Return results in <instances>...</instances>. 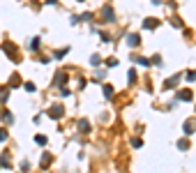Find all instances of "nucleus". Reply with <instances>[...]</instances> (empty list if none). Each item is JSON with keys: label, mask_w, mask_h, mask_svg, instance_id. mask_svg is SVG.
<instances>
[{"label": "nucleus", "mask_w": 196, "mask_h": 173, "mask_svg": "<svg viewBox=\"0 0 196 173\" xmlns=\"http://www.w3.org/2000/svg\"><path fill=\"white\" fill-rule=\"evenodd\" d=\"M35 141H37L39 146H44V143H46V136H44V134H37V136H35Z\"/></svg>", "instance_id": "13"}, {"label": "nucleus", "mask_w": 196, "mask_h": 173, "mask_svg": "<svg viewBox=\"0 0 196 173\" xmlns=\"http://www.w3.org/2000/svg\"><path fill=\"white\" fill-rule=\"evenodd\" d=\"M106 65H109V67H115L118 60H115V58H109V60H106Z\"/></svg>", "instance_id": "18"}, {"label": "nucleus", "mask_w": 196, "mask_h": 173, "mask_svg": "<svg viewBox=\"0 0 196 173\" xmlns=\"http://www.w3.org/2000/svg\"><path fill=\"white\" fill-rule=\"evenodd\" d=\"M5 122H7V125H12V122H14V118H12V113H5Z\"/></svg>", "instance_id": "17"}, {"label": "nucleus", "mask_w": 196, "mask_h": 173, "mask_svg": "<svg viewBox=\"0 0 196 173\" xmlns=\"http://www.w3.org/2000/svg\"><path fill=\"white\" fill-rule=\"evenodd\" d=\"M0 141H7V129H0Z\"/></svg>", "instance_id": "20"}, {"label": "nucleus", "mask_w": 196, "mask_h": 173, "mask_svg": "<svg viewBox=\"0 0 196 173\" xmlns=\"http://www.w3.org/2000/svg\"><path fill=\"white\" fill-rule=\"evenodd\" d=\"M26 90H28V92H35L37 88H35V83H26Z\"/></svg>", "instance_id": "16"}, {"label": "nucleus", "mask_w": 196, "mask_h": 173, "mask_svg": "<svg viewBox=\"0 0 196 173\" xmlns=\"http://www.w3.org/2000/svg\"><path fill=\"white\" fill-rule=\"evenodd\" d=\"M187 79H189V81H196V72H189V74H187Z\"/></svg>", "instance_id": "22"}, {"label": "nucleus", "mask_w": 196, "mask_h": 173, "mask_svg": "<svg viewBox=\"0 0 196 173\" xmlns=\"http://www.w3.org/2000/svg\"><path fill=\"white\" fill-rule=\"evenodd\" d=\"M178 99H182V102H189V99H192V90H182L180 95H178Z\"/></svg>", "instance_id": "5"}, {"label": "nucleus", "mask_w": 196, "mask_h": 173, "mask_svg": "<svg viewBox=\"0 0 196 173\" xmlns=\"http://www.w3.org/2000/svg\"><path fill=\"white\" fill-rule=\"evenodd\" d=\"M19 83H21V76H19V74H14V76H12V83H9V86L14 88V86H19Z\"/></svg>", "instance_id": "11"}, {"label": "nucleus", "mask_w": 196, "mask_h": 173, "mask_svg": "<svg viewBox=\"0 0 196 173\" xmlns=\"http://www.w3.org/2000/svg\"><path fill=\"white\" fill-rule=\"evenodd\" d=\"M178 148H180V150H187V148H189V141H187V139H180V141H178Z\"/></svg>", "instance_id": "9"}, {"label": "nucleus", "mask_w": 196, "mask_h": 173, "mask_svg": "<svg viewBox=\"0 0 196 173\" xmlns=\"http://www.w3.org/2000/svg\"><path fill=\"white\" fill-rule=\"evenodd\" d=\"M102 16H104V19H109V21H113V9H111V7H104Z\"/></svg>", "instance_id": "6"}, {"label": "nucleus", "mask_w": 196, "mask_h": 173, "mask_svg": "<svg viewBox=\"0 0 196 173\" xmlns=\"http://www.w3.org/2000/svg\"><path fill=\"white\" fill-rule=\"evenodd\" d=\"M65 79H67V74H65V72H60V74L56 76V81H53V83H56V86H62V83H65Z\"/></svg>", "instance_id": "7"}, {"label": "nucleus", "mask_w": 196, "mask_h": 173, "mask_svg": "<svg viewBox=\"0 0 196 173\" xmlns=\"http://www.w3.org/2000/svg\"><path fill=\"white\" fill-rule=\"evenodd\" d=\"M58 2V0H46V5H56Z\"/></svg>", "instance_id": "23"}, {"label": "nucleus", "mask_w": 196, "mask_h": 173, "mask_svg": "<svg viewBox=\"0 0 196 173\" xmlns=\"http://www.w3.org/2000/svg\"><path fill=\"white\" fill-rule=\"evenodd\" d=\"M90 65H95V67H97V65H99V56H92V58H90Z\"/></svg>", "instance_id": "19"}, {"label": "nucleus", "mask_w": 196, "mask_h": 173, "mask_svg": "<svg viewBox=\"0 0 196 173\" xmlns=\"http://www.w3.org/2000/svg\"><path fill=\"white\" fill-rule=\"evenodd\" d=\"M132 146L134 148H141V139H132Z\"/></svg>", "instance_id": "21"}, {"label": "nucleus", "mask_w": 196, "mask_h": 173, "mask_svg": "<svg viewBox=\"0 0 196 173\" xmlns=\"http://www.w3.org/2000/svg\"><path fill=\"white\" fill-rule=\"evenodd\" d=\"M136 62H139L141 67H148V65H150V60H148V58H136Z\"/></svg>", "instance_id": "12"}, {"label": "nucleus", "mask_w": 196, "mask_h": 173, "mask_svg": "<svg viewBox=\"0 0 196 173\" xmlns=\"http://www.w3.org/2000/svg\"><path fill=\"white\" fill-rule=\"evenodd\" d=\"M104 95H106V97H113V88H111V86H104Z\"/></svg>", "instance_id": "14"}, {"label": "nucleus", "mask_w": 196, "mask_h": 173, "mask_svg": "<svg viewBox=\"0 0 196 173\" xmlns=\"http://www.w3.org/2000/svg\"><path fill=\"white\" fill-rule=\"evenodd\" d=\"M28 46H30V49H32V51H37V49H39V37H35V39H30V44H28Z\"/></svg>", "instance_id": "10"}, {"label": "nucleus", "mask_w": 196, "mask_h": 173, "mask_svg": "<svg viewBox=\"0 0 196 173\" xmlns=\"http://www.w3.org/2000/svg\"><path fill=\"white\" fill-rule=\"evenodd\" d=\"M79 129H81V132H88V129H90V122H88V120H81V122H79Z\"/></svg>", "instance_id": "8"}, {"label": "nucleus", "mask_w": 196, "mask_h": 173, "mask_svg": "<svg viewBox=\"0 0 196 173\" xmlns=\"http://www.w3.org/2000/svg\"><path fill=\"white\" fill-rule=\"evenodd\" d=\"M157 26H159L157 19H145V21H143V28H145V30H155Z\"/></svg>", "instance_id": "3"}, {"label": "nucleus", "mask_w": 196, "mask_h": 173, "mask_svg": "<svg viewBox=\"0 0 196 173\" xmlns=\"http://www.w3.org/2000/svg\"><path fill=\"white\" fill-rule=\"evenodd\" d=\"M178 81H180V76H171V79L164 83V88H166V90H169V88H175V86H178Z\"/></svg>", "instance_id": "4"}, {"label": "nucleus", "mask_w": 196, "mask_h": 173, "mask_svg": "<svg viewBox=\"0 0 196 173\" xmlns=\"http://www.w3.org/2000/svg\"><path fill=\"white\" fill-rule=\"evenodd\" d=\"M127 42H129V46H132V49H136V46L141 44V37L136 32H132V35H127Z\"/></svg>", "instance_id": "2"}, {"label": "nucleus", "mask_w": 196, "mask_h": 173, "mask_svg": "<svg viewBox=\"0 0 196 173\" xmlns=\"http://www.w3.org/2000/svg\"><path fill=\"white\" fill-rule=\"evenodd\" d=\"M185 132H187V134L194 132V125H192V122H185Z\"/></svg>", "instance_id": "15"}, {"label": "nucleus", "mask_w": 196, "mask_h": 173, "mask_svg": "<svg viewBox=\"0 0 196 173\" xmlns=\"http://www.w3.org/2000/svg\"><path fill=\"white\" fill-rule=\"evenodd\" d=\"M62 113H65V109H62L60 104H53L51 109H49V116H51V118H56V120H58V118H62Z\"/></svg>", "instance_id": "1"}]
</instances>
